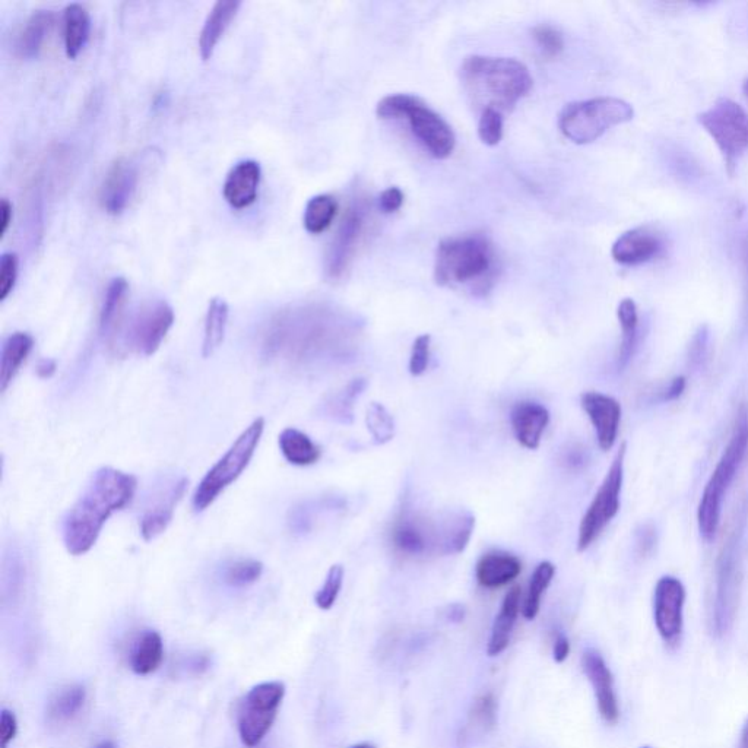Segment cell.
I'll list each match as a JSON object with an SVG mask.
<instances>
[{
	"instance_id": "cell-1",
	"label": "cell",
	"mask_w": 748,
	"mask_h": 748,
	"mask_svg": "<svg viewBox=\"0 0 748 748\" xmlns=\"http://www.w3.org/2000/svg\"><path fill=\"white\" fill-rule=\"evenodd\" d=\"M337 319L318 306L290 307L266 322L261 332L262 357L287 367H312L337 350Z\"/></svg>"
},
{
	"instance_id": "cell-2",
	"label": "cell",
	"mask_w": 748,
	"mask_h": 748,
	"mask_svg": "<svg viewBox=\"0 0 748 748\" xmlns=\"http://www.w3.org/2000/svg\"><path fill=\"white\" fill-rule=\"evenodd\" d=\"M136 486V478L120 469H98L63 519V543L68 553L72 556L87 554L97 543L110 516L132 502Z\"/></svg>"
},
{
	"instance_id": "cell-3",
	"label": "cell",
	"mask_w": 748,
	"mask_h": 748,
	"mask_svg": "<svg viewBox=\"0 0 748 748\" xmlns=\"http://www.w3.org/2000/svg\"><path fill=\"white\" fill-rule=\"evenodd\" d=\"M461 74L468 93L483 110L513 109L534 85L524 63L509 57L469 56Z\"/></svg>"
},
{
	"instance_id": "cell-4",
	"label": "cell",
	"mask_w": 748,
	"mask_h": 748,
	"mask_svg": "<svg viewBox=\"0 0 748 748\" xmlns=\"http://www.w3.org/2000/svg\"><path fill=\"white\" fill-rule=\"evenodd\" d=\"M496 255L484 234L448 237L437 247L434 280L442 287L471 285L486 293L493 282Z\"/></svg>"
},
{
	"instance_id": "cell-5",
	"label": "cell",
	"mask_w": 748,
	"mask_h": 748,
	"mask_svg": "<svg viewBox=\"0 0 748 748\" xmlns=\"http://www.w3.org/2000/svg\"><path fill=\"white\" fill-rule=\"evenodd\" d=\"M748 452V410L741 407L730 442L713 469L697 509V524L706 541H712L721 524L722 503Z\"/></svg>"
},
{
	"instance_id": "cell-6",
	"label": "cell",
	"mask_w": 748,
	"mask_h": 748,
	"mask_svg": "<svg viewBox=\"0 0 748 748\" xmlns=\"http://www.w3.org/2000/svg\"><path fill=\"white\" fill-rule=\"evenodd\" d=\"M376 114L383 120H407L415 138L437 160H445L455 150L456 136L449 123L415 95H388L377 104Z\"/></svg>"
},
{
	"instance_id": "cell-7",
	"label": "cell",
	"mask_w": 748,
	"mask_h": 748,
	"mask_svg": "<svg viewBox=\"0 0 748 748\" xmlns=\"http://www.w3.org/2000/svg\"><path fill=\"white\" fill-rule=\"evenodd\" d=\"M633 116L632 104L621 98H591L567 104L560 113L559 129L575 144H591L614 126L630 122Z\"/></svg>"
},
{
	"instance_id": "cell-8",
	"label": "cell",
	"mask_w": 748,
	"mask_h": 748,
	"mask_svg": "<svg viewBox=\"0 0 748 748\" xmlns=\"http://www.w3.org/2000/svg\"><path fill=\"white\" fill-rule=\"evenodd\" d=\"M265 431V420L256 418L246 430L237 437L236 442L224 453L223 458L208 472L193 494L192 505L195 512L208 509L231 484L249 467L255 456L256 449L261 443Z\"/></svg>"
},
{
	"instance_id": "cell-9",
	"label": "cell",
	"mask_w": 748,
	"mask_h": 748,
	"mask_svg": "<svg viewBox=\"0 0 748 748\" xmlns=\"http://www.w3.org/2000/svg\"><path fill=\"white\" fill-rule=\"evenodd\" d=\"M740 543L741 526L735 525L716 561L715 591L709 620L712 635L716 637L727 635L737 616L741 594Z\"/></svg>"
},
{
	"instance_id": "cell-10",
	"label": "cell",
	"mask_w": 748,
	"mask_h": 748,
	"mask_svg": "<svg viewBox=\"0 0 748 748\" xmlns=\"http://www.w3.org/2000/svg\"><path fill=\"white\" fill-rule=\"evenodd\" d=\"M697 120L718 145L732 176L738 161L748 151V113L737 101L719 98L708 110L700 113Z\"/></svg>"
},
{
	"instance_id": "cell-11",
	"label": "cell",
	"mask_w": 748,
	"mask_h": 748,
	"mask_svg": "<svg viewBox=\"0 0 748 748\" xmlns=\"http://www.w3.org/2000/svg\"><path fill=\"white\" fill-rule=\"evenodd\" d=\"M626 443H621L617 450L604 481L599 486L591 505L583 515L579 525L578 551L588 550L607 525L616 518L620 510L621 490L624 481V459H626Z\"/></svg>"
},
{
	"instance_id": "cell-12",
	"label": "cell",
	"mask_w": 748,
	"mask_h": 748,
	"mask_svg": "<svg viewBox=\"0 0 748 748\" xmlns=\"http://www.w3.org/2000/svg\"><path fill=\"white\" fill-rule=\"evenodd\" d=\"M391 543L399 554L411 559L442 556V516L431 519L410 506L402 507L392 522Z\"/></svg>"
},
{
	"instance_id": "cell-13",
	"label": "cell",
	"mask_w": 748,
	"mask_h": 748,
	"mask_svg": "<svg viewBox=\"0 0 748 748\" xmlns=\"http://www.w3.org/2000/svg\"><path fill=\"white\" fill-rule=\"evenodd\" d=\"M284 696L281 681H266L247 693L239 711V734L244 746L255 748L262 743L274 725Z\"/></svg>"
},
{
	"instance_id": "cell-14",
	"label": "cell",
	"mask_w": 748,
	"mask_h": 748,
	"mask_svg": "<svg viewBox=\"0 0 748 748\" xmlns=\"http://www.w3.org/2000/svg\"><path fill=\"white\" fill-rule=\"evenodd\" d=\"M174 319V310L167 301L155 300L144 304L120 339L117 353L126 350L138 356H154L173 328Z\"/></svg>"
},
{
	"instance_id": "cell-15",
	"label": "cell",
	"mask_w": 748,
	"mask_h": 748,
	"mask_svg": "<svg viewBox=\"0 0 748 748\" xmlns=\"http://www.w3.org/2000/svg\"><path fill=\"white\" fill-rule=\"evenodd\" d=\"M686 589L680 579L662 576L655 586L654 618L656 630L667 646L677 648L683 636Z\"/></svg>"
},
{
	"instance_id": "cell-16",
	"label": "cell",
	"mask_w": 748,
	"mask_h": 748,
	"mask_svg": "<svg viewBox=\"0 0 748 748\" xmlns=\"http://www.w3.org/2000/svg\"><path fill=\"white\" fill-rule=\"evenodd\" d=\"M189 480L186 477L169 478L152 491L139 522L142 538L152 541L160 537L173 521L174 510L186 494Z\"/></svg>"
},
{
	"instance_id": "cell-17",
	"label": "cell",
	"mask_w": 748,
	"mask_h": 748,
	"mask_svg": "<svg viewBox=\"0 0 748 748\" xmlns=\"http://www.w3.org/2000/svg\"><path fill=\"white\" fill-rule=\"evenodd\" d=\"M367 209L361 202L351 206L339 225L337 236L326 256V274L331 280H339L347 271L366 227Z\"/></svg>"
},
{
	"instance_id": "cell-18",
	"label": "cell",
	"mask_w": 748,
	"mask_h": 748,
	"mask_svg": "<svg viewBox=\"0 0 748 748\" xmlns=\"http://www.w3.org/2000/svg\"><path fill=\"white\" fill-rule=\"evenodd\" d=\"M580 405L594 426L599 448L607 452L616 445L621 423V405L613 396L599 392H585Z\"/></svg>"
},
{
	"instance_id": "cell-19",
	"label": "cell",
	"mask_w": 748,
	"mask_h": 748,
	"mask_svg": "<svg viewBox=\"0 0 748 748\" xmlns=\"http://www.w3.org/2000/svg\"><path fill=\"white\" fill-rule=\"evenodd\" d=\"M582 667L594 687L599 715L607 724L616 725L620 719V706H618L613 673L608 668L607 662L599 652L588 649L583 654Z\"/></svg>"
},
{
	"instance_id": "cell-20",
	"label": "cell",
	"mask_w": 748,
	"mask_h": 748,
	"mask_svg": "<svg viewBox=\"0 0 748 748\" xmlns=\"http://www.w3.org/2000/svg\"><path fill=\"white\" fill-rule=\"evenodd\" d=\"M138 186V170L131 161L120 158L112 164L100 189V204L110 215H120L133 198Z\"/></svg>"
},
{
	"instance_id": "cell-21",
	"label": "cell",
	"mask_w": 748,
	"mask_h": 748,
	"mask_svg": "<svg viewBox=\"0 0 748 748\" xmlns=\"http://www.w3.org/2000/svg\"><path fill=\"white\" fill-rule=\"evenodd\" d=\"M664 249L661 236L648 227H637L621 234L613 244L611 255L614 261L624 266L642 265L651 262Z\"/></svg>"
},
{
	"instance_id": "cell-22",
	"label": "cell",
	"mask_w": 748,
	"mask_h": 748,
	"mask_svg": "<svg viewBox=\"0 0 748 748\" xmlns=\"http://www.w3.org/2000/svg\"><path fill=\"white\" fill-rule=\"evenodd\" d=\"M548 423H550V412L538 402H518L510 411L513 433L519 445L524 446L525 449L540 448Z\"/></svg>"
},
{
	"instance_id": "cell-23",
	"label": "cell",
	"mask_w": 748,
	"mask_h": 748,
	"mask_svg": "<svg viewBox=\"0 0 748 748\" xmlns=\"http://www.w3.org/2000/svg\"><path fill=\"white\" fill-rule=\"evenodd\" d=\"M261 179L262 169L258 161L246 160L236 164L225 179V201L236 209L249 208L258 199Z\"/></svg>"
},
{
	"instance_id": "cell-24",
	"label": "cell",
	"mask_w": 748,
	"mask_h": 748,
	"mask_svg": "<svg viewBox=\"0 0 748 748\" xmlns=\"http://www.w3.org/2000/svg\"><path fill=\"white\" fill-rule=\"evenodd\" d=\"M129 284L125 278L110 281L100 312V334L113 351L117 350L122 337L123 312L128 299Z\"/></svg>"
},
{
	"instance_id": "cell-25",
	"label": "cell",
	"mask_w": 748,
	"mask_h": 748,
	"mask_svg": "<svg viewBox=\"0 0 748 748\" xmlns=\"http://www.w3.org/2000/svg\"><path fill=\"white\" fill-rule=\"evenodd\" d=\"M521 572L522 561L515 554L500 550L488 551L475 566L477 582L487 589L509 585Z\"/></svg>"
},
{
	"instance_id": "cell-26",
	"label": "cell",
	"mask_w": 748,
	"mask_h": 748,
	"mask_svg": "<svg viewBox=\"0 0 748 748\" xmlns=\"http://www.w3.org/2000/svg\"><path fill=\"white\" fill-rule=\"evenodd\" d=\"M242 2L237 0H220L212 6L199 36V52L202 59L209 60L214 55L215 47L220 43L231 21L236 18Z\"/></svg>"
},
{
	"instance_id": "cell-27",
	"label": "cell",
	"mask_w": 748,
	"mask_h": 748,
	"mask_svg": "<svg viewBox=\"0 0 748 748\" xmlns=\"http://www.w3.org/2000/svg\"><path fill=\"white\" fill-rule=\"evenodd\" d=\"M521 597V586H513L503 599L502 608H500L499 614L494 620L493 629H491L490 642L487 646L488 655H500L509 646L510 637H512L519 611H521Z\"/></svg>"
},
{
	"instance_id": "cell-28",
	"label": "cell",
	"mask_w": 748,
	"mask_h": 748,
	"mask_svg": "<svg viewBox=\"0 0 748 748\" xmlns=\"http://www.w3.org/2000/svg\"><path fill=\"white\" fill-rule=\"evenodd\" d=\"M34 347V338L27 332H14L3 341L0 354V391L5 392L27 361Z\"/></svg>"
},
{
	"instance_id": "cell-29",
	"label": "cell",
	"mask_w": 748,
	"mask_h": 748,
	"mask_svg": "<svg viewBox=\"0 0 748 748\" xmlns=\"http://www.w3.org/2000/svg\"><path fill=\"white\" fill-rule=\"evenodd\" d=\"M475 529V516L469 510H456L442 516V556L464 553Z\"/></svg>"
},
{
	"instance_id": "cell-30",
	"label": "cell",
	"mask_w": 748,
	"mask_h": 748,
	"mask_svg": "<svg viewBox=\"0 0 748 748\" xmlns=\"http://www.w3.org/2000/svg\"><path fill=\"white\" fill-rule=\"evenodd\" d=\"M91 19L87 9L79 3H71L63 11V38L69 59H75L87 46L90 38Z\"/></svg>"
},
{
	"instance_id": "cell-31",
	"label": "cell",
	"mask_w": 748,
	"mask_h": 748,
	"mask_svg": "<svg viewBox=\"0 0 748 748\" xmlns=\"http://www.w3.org/2000/svg\"><path fill=\"white\" fill-rule=\"evenodd\" d=\"M278 445L285 461L296 467L315 465L322 456V449L306 433L294 427L282 430Z\"/></svg>"
},
{
	"instance_id": "cell-32",
	"label": "cell",
	"mask_w": 748,
	"mask_h": 748,
	"mask_svg": "<svg viewBox=\"0 0 748 748\" xmlns=\"http://www.w3.org/2000/svg\"><path fill=\"white\" fill-rule=\"evenodd\" d=\"M53 22L55 15L50 11H37L28 18L17 40V53L21 59L30 60L40 55Z\"/></svg>"
},
{
	"instance_id": "cell-33",
	"label": "cell",
	"mask_w": 748,
	"mask_h": 748,
	"mask_svg": "<svg viewBox=\"0 0 748 748\" xmlns=\"http://www.w3.org/2000/svg\"><path fill=\"white\" fill-rule=\"evenodd\" d=\"M618 322L621 326V344L618 350L617 366L623 370L633 358L639 338V313L632 299L621 300L617 309Z\"/></svg>"
},
{
	"instance_id": "cell-34",
	"label": "cell",
	"mask_w": 748,
	"mask_h": 748,
	"mask_svg": "<svg viewBox=\"0 0 748 748\" xmlns=\"http://www.w3.org/2000/svg\"><path fill=\"white\" fill-rule=\"evenodd\" d=\"M164 658L163 639L155 630L142 633L132 651L131 667L136 674L148 675L160 668Z\"/></svg>"
},
{
	"instance_id": "cell-35",
	"label": "cell",
	"mask_w": 748,
	"mask_h": 748,
	"mask_svg": "<svg viewBox=\"0 0 748 748\" xmlns=\"http://www.w3.org/2000/svg\"><path fill=\"white\" fill-rule=\"evenodd\" d=\"M85 700H87V690L81 684L63 687L47 705V718L53 724H66L78 716L84 708Z\"/></svg>"
},
{
	"instance_id": "cell-36",
	"label": "cell",
	"mask_w": 748,
	"mask_h": 748,
	"mask_svg": "<svg viewBox=\"0 0 748 748\" xmlns=\"http://www.w3.org/2000/svg\"><path fill=\"white\" fill-rule=\"evenodd\" d=\"M228 315H230V309H228L227 301L221 297H214L209 301L205 318L204 344H202V356L205 358L211 357L223 344Z\"/></svg>"
},
{
	"instance_id": "cell-37",
	"label": "cell",
	"mask_w": 748,
	"mask_h": 748,
	"mask_svg": "<svg viewBox=\"0 0 748 748\" xmlns=\"http://www.w3.org/2000/svg\"><path fill=\"white\" fill-rule=\"evenodd\" d=\"M338 214V202L334 196L318 195L307 202L303 224L310 234H320L328 230Z\"/></svg>"
},
{
	"instance_id": "cell-38",
	"label": "cell",
	"mask_w": 748,
	"mask_h": 748,
	"mask_svg": "<svg viewBox=\"0 0 748 748\" xmlns=\"http://www.w3.org/2000/svg\"><path fill=\"white\" fill-rule=\"evenodd\" d=\"M554 575H556V566L551 561H541L532 573L528 594H526L524 608H522V614L526 620H534L540 613L541 598L550 586Z\"/></svg>"
},
{
	"instance_id": "cell-39",
	"label": "cell",
	"mask_w": 748,
	"mask_h": 748,
	"mask_svg": "<svg viewBox=\"0 0 748 748\" xmlns=\"http://www.w3.org/2000/svg\"><path fill=\"white\" fill-rule=\"evenodd\" d=\"M497 724V700L494 694L487 693L478 697L472 705L465 737H474V734H484L494 730Z\"/></svg>"
},
{
	"instance_id": "cell-40",
	"label": "cell",
	"mask_w": 748,
	"mask_h": 748,
	"mask_svg": "<svg viewBox=\"0 0 748 748\" xmlns=\"http://www.w3.org/2000/svg\"><path fill=\"white\" fill-rule=\"evenodd\" d=\"M263 564L261 561L246 559L231 561L224 569L223 579L233 588H244L261 579Z\"/></svg>"
},
{
	"instance_id": "cell-41",
	"label": "cell",
	"mask_w": 748,
	"mask_h": 748,
	"mask_svg": "<svg viewBox=\"0 0 748 748\" xmlns=\"http://www.w3.org/2000/svg\"><path fill=\"white\" fill-rule=\"evenodd\" d=\"M366 423L376 445H385L395 437V421L382 404H377V402L370 404Z\"/></svg>"
},
{
	"instance_id": "cell-42",
	"label": "cell",
	"mask_w": 748,
	"mask_h": 748,
	"mask_svg": "<svg viewBox=\"0 0 748 748\" xmlns=\"http://www.w3.org/2000/svg\"><path fill=\"white\" fill-rule=\"evenodd\" d=\"M367 382L364 379H356L344 389L331 404L328 405L329 415L341 423H350L353 418L354 399L361 395L366 389Z\"/></svg>"
},
{
	"instance_id": "cell-43",
	"label": "cell",
	"mask_w": 748,
	"mask_h": 748,
	"mask_svg": "<svg viewBox=\"0 0 748 748\" xmlns=\"http://www.w3.org/2000/svg\"><path fill=\"white\" fill-rule=\"evenodd\" d=\"M344 573V567H342L341 564H334V566L329 569L322 588H320L318 594L315 595V602L320 610H331V608L334 607L339 592H341L342 583H344Z\"/></svg>"
},
{
	"instance_id": "cell-44",
	"label": "cell",
	"mask_w": 748,
	"mask_h": 748,
	"mask_svg": "<svg viewBox=\"0 0 748 748\" xmlns=\"http://www.w3.org/2000/svg\"><path fill=\"white\" fill-rule=\"evenodd\" d=\"M478 136L488 147H496L503 138V116L496 109H486L478 122Z\"/></svg>"
},
{
	"instance_id": "cell-45",
	"label": "cell",
	"mask_w": 748,
	"mask_h": 748,
	"mask_svg": "<svg viewBox=\"0 0 748 748\" xmlns=\"http://www.w3.org/2000/svg\"><path fill=\"white\" fill-rule=\"evenodd\" d=\"M535 43L540 47L541 52L547 57H557L563 52L564 40L563 34L560 33L553 25H537L532 31Z\"/></svg>"
},
{
	"instance_id": "cell-46",
	"label": "cell",
	"mask_w": 748,
	"mask_h": 748,
	"mask_svg": "<svg viewBox=\"0 0 748 748\" xmlns=\"http://www.w3.org/2000/svg\"><path fill=\"white\" fill-rule=\"evenodd\" d=\"M19 261L17 253L6 252L0 258V301L8 299L18 280Z\"/></svg>"
},
{
	"instance_id": "cell-47",
	"label": "cell",
	"mask_w": 748,
	"mask_h": 748,
	"mask_svg": "<svg viewBox=\"0 0 748 748\" xmlns=\"http://www.w3.org/2000/svg\"><path fill=\"white\" fill-rule=\"evenodd\" d=\"M431 337L429 334L420 335L412 344L410 357V373L414 377L421 376L429 369Z\"/></svg>"
},
{
	"instance_id": "cell-48",
	"label": "cell",
	"mask_w": 748,
	"mask_h": 748,
	"mask_svg": "<svg viewBox=\"0 0 748 748\" xmlns=\"http://www.w3.org/2000/svg\"><path fill=\"white\" fill-rule=\"evenodd\" d=\"M18 734V721L14 712L3 709L0 715V738H2V748H8L9 743L15 740Z\"/></svg>"
},
{
	"instance_id": "cell-49",
	"label": "cell",
	"mask_w": 748,
	"mask_h": 748,
	"mask_svg": "<svg viewBox=\"0 0 748 748\" xmlns=\"http://www.w3.org/2000/svg\"><path fill=\"white\" fill-rule=\"evenodd\" d=\"M404 193L399 187H389V189L383 190L379 196V208L385 214H393V212L399 211L401 206L404 205Z\"/></svg>"
},
{
	"instance_id": "cell-50",
	"label": "cell",
	"mask_w": 748,
	"mask_h": 748,
	"mask_svg": "<svg viewBox=\"0 0 748 748\" xmlns=\"http://www.w3.org/2000/svg\"><path fill=\"white\" fill-rule=\"evenodd\" d=\"M561 462L569 469H580L586 464V453L578 445L567 446L561 456Z\"/></svg>"
},
{
	"instance_id": "cell-51",
	"label": "cell",
	"mask_w": 748,
	"mask_h": 748,
	"mask_svg": "<svg viewBox=\"0 0 748 748\" xmlns=\"http://www.w3.org/2000/svg\"><path fill=\"white\" fill-rule=\"evenodd\" d=\"M12 218H14V208H12L8 199L3 198L0 202V237H5L9 225L12 223Z\"/></svg>"
},
{
	"instance_id": "cell-52",
	"label": "cell",
	"mask_w": 748,
	"mask_h": 748,
	"mask_svg": "<svg viewBox=\"0 0 748 748\" xmlns=\"http://www.w3.org/2000/svg\"><path fill=\"white\" fill-rule=\"evenodd\" d=\"M570 654V643L569 639H567L566 636L559 635L556 637V642H554V661L561 662L566 661L567 656Z\"/></svg>"
},
{
	"instance_id": "cell-53",
	"label": "cell",
	"mask_w": 748,
	"mask_h": 748,
	"mask_svg": "<svg viewBox=\"0 0 748 748\" xmlns=\"http://www.w3.org/2000/svg\"><path fill=\"white\" fill-rule=\"evenodd\" d=\"M686 385V377H675L670 386H668L667 391H665V401H674V399L680 398L683 392L686 391Z\"/></svg>"
},
{
	"instance_id": "cell-54",
	"label": "cell",
	"mask_w": 748,
	"mask_h": 748,
	"mask_svg": "<svg viewBox=\"0 0 748 748\" xmlns=\"http://www.w3.org/2000/svg\"><path fill=\"white\" fill-rule=\"evenodd\" d=\"M741 256H743L744 266V284H746V301H744V318L748 323V237L744 240L743 247H741Z\"/></svg>"
},
{
	"instance_id": "cell-55",
	"label": "cell",
	"mask_w": 748,
	"mask_h": 748,
	"mask_svg": "<svg viewBox=\"0 0 748 748\" xmlns=\"http://www.w3.org/2000/svg\"><path fill=\"white\" fill-rule=\"evenodd\" d=\"M56 361L55 360H41L37 367V374L41 379H50L53 374L56 373Z\"/></svg>"
},
{
	"instance_id": "cell-56",
	"label": "cell",
	"mask_w": 748,
	"mask_h": 748,
	"mask_svg": "<svg viewBox=\"0 0 748 748\" xmlns=\"http://www.w3.org/2000/svg\"><path fill=\"white\" fill-rule=\"evenodd\" d=\"M449 618L453 621H461L464 618V607H461V605H452L449 610Z\"/></svg>"
},
{
	"instance_id": "cell-57",
	"label": "cell",
	"mask_w": 748,
	"mask_h": 748,
	"mask_svg": "<svg viewBox=\"0 0 748 748\" xmlns=\"http://www.w3.org/2000/svg\"><path fill=\"white\" fill-rule=\"evenodd\" d=\"M740 748H748V718L741 732Z\"/></svg>"
},
{
	"instance_id": "cell-58",
	"label": "cell",
	"mask_w": 748,
	"mask_h": 748,
	"mask_svg": "<svg viewBox=\"0 0 748 748\" xmlns=\"http://www.w3.org/2000/svg\"><path fill=\"white\" fill-rule=\"evenodd\" d=\"M94 748H119V747H117L116 744L113 743V741L106 740V741H101V743L97 744V746H95Z\"/></svg>"
},
{
	"instance_id": "cell-59",
	"label": "cell",
	"mask_w": 748,
	"mask_h": 748,
	"mask_svg": "<svg viewBox=\"0 0 748 748\" xmlns=\"http://www.w3.org/2000/svg\"><path fill=\"white\" fill-rule=\"evenodd\" d=\"M350 748H376V747H374L373 744L361 743V744H356V746H353Z\"/></svg>"
},
{
	"instance_id": "cell-60",
	"label": "cell",
	"mask_w": 748,
	"mask_h": 748,
	"mask_svg": "<svg viewBox=\"0 0 748 748\" xmlns=\"http://www.w3.org/2000/svg\"><path fill=\"white\" fill-rule=\"evenodd\" d=\"M744 94H746L748 98V78L746 79V82H744Z\"/></svg>"
},
{
	"instance_id": "cell-61",
	"label": "cell",
	"mask_w": 748,
	"mask_h": 748,
	"mask_svg": "<svg viewBox=\"0 0 748 748\" xmlns=\"http://www.w3.org/2000/svg\"><path fill=\"white\" fill-rule=\"evenodd\" d=\"M640 748H651V747H640Z\"/></svg>"
}]
</instances>
